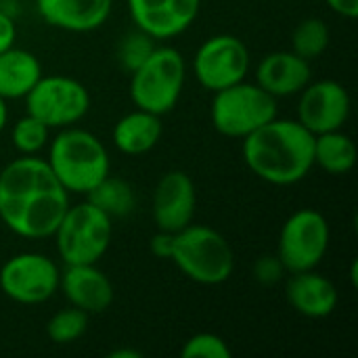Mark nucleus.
I'll list each match as a JSON object with an SVG mask.
<instances>
[{
  "mask_svg": "<svg viewBox=\"0 0 358 358\" xmlns=\"http://www.w3.org/2000/svg\"><path fill=\"white\" fill-rule=\"evenodd\" d=\"M69 208V193L46 159L23 155L0 172V220L23 239H46Z\"/></svg>",
  "mask_w": 358,
  "mask_h": 358,
  "instance_id": "obj_1",
  "label": "nucleus"
},
{
  "mask_svg": "<svg viewBox=\"0 0 358 358\" xmlns=\"http://www.w3.org/2000/svg\"><path fill=\"white\" fill-rule=\"evenodd\" d=\"M241 141L245 166L268 185H296L315 166V134L298 120L273 117Z\"/></svg>",
  "mask_w": 358,
  "mask_h": 358,
  "instance_id": "obj_2",
  "label": "nucleus"
},
{
  "mask_svg": "<svg viewBox=\"0 0 358 358\" xmlns=\"http://www.w3.org/2000/svg\"><path fill=\"white\" fill-rule=\"evenodd\" d=\"M48 166L67 193L86 195L109 174L105 145L88 130L61 128L48 149Z\"/></svg>",
  "mask_w": 358,
  "mask_h": 358,
  "instance_id": "obj_3",
  "label": "nucleus"
},
{
  "mask_svg": "<svg viewBox=\"0 0 358 358\" xmlns=\"http://www.w3.org/2000/svg\"><path fill=\"white\" fill-rule=\"evenodd\" d=\"M168 260L185 277L201 285H220L229 281L235 268V256L224 235L203 224H189L172 233Z\"/></svg>",
  "mask_w": 358,
  "mask_h": 358,
  "instance_id": "obj_4",
  "label": "nucleus"
},
{
  "mask_svg": "<svg viewBox=\"0 0 358 358\" xmlns=\"http://www.w3.org/2000/svg\"><path fill=\"white\" fill-rule=\"evenodd\" d=\"M187 65L172 46H155L143 65L132 71L130 99L136 109L164 115L172 111L185 88Z\"/></svg>",
  "mask_w": 358,
  "mask_h": 358,
  "instance_id": "obj_5",
  "label": "nucleus"
},
{
  "mask_svg": "<svg viewBox=\"0 0 358 358\" xmlns=\"http://www.w3.org/2000/svg\"><path fill=\"white\" fill-rule=\"evenodd\" d=\"M52 237L65 264H96L111 243V218L90 201L69 203Z\"/></svg>",
  "mask_w": 358,
  "mask_h": 358,
  "instance_id": "obj_6",
  "label": "nucleus"
},
{
  "mask_svg": "<svg viewBox=\"0 0 358 358\" xmlns=\"http://www.w3.org/2000/svg\"><path fill=\"white\" fill-rule=\"evenodd\" d=\"M212 124L229 138H245L273 117H277V99L258 84L237 82L214 92Z\"/></svg>",
  "mask_w": 358,
  "mask_h": 358,
  "instance_id": "obj_7",
  "label": "nucleus"
},
{
  "mask_svg": "<svg viewBox=\"0 0 358 358\" xmlns=\"http://www.w3.org/2000/svg\"><path fill=\"white\" fill-rule=\"evenodd\" d=\"M329 222L327 218L310 208L294 212L279 235V252L285 273H304L315 271L329 250Z\"/></svg>",
  "mask_w": 358,
  "mask_h": 358,
  "instance_id": "obj_8",
  "label": "nucleus"
},
{
  "mask_svg": "<svg viewBox=\"0 0 358 358\" xmlns=\"http://www.w3.org/2000/svg\"><path fill=\"white\" fill-rule=\"evenodd\" d=\"M27 113L48 128H67L90 109V92L69 76H42L25 94Z\"/></svg>",
  "mask_w": 358,
  "mask_h": 358,
  "instance_id": "obj_9",
  "label": "nucleus"
},
{
  "mask_svg": "<svg viewBox=\"0 0 358 358\" xmlns=\"http://www.w3.org/2000/svg\"><path fill=\"white\" fill-rule=\"evenodd\" d=\"M61 271L44 254L23 252L8 258L0 268V289L19 304H42L59 289Z\"/></svg>",
  "mask_w": 358,
  "mask_h": 358,
  "instance_id": "obj_10",
  "label": "nucleus"
},
{
  "mask_svg": "<svg viewBox=\"0 0 358 358\" xmlns=\"http://www.w3.org/2000/svg\"><path fill=\"white\" fill-rule=\"evenodd\" d=\"M250 71V52L243 40L231 34H218L208 38L195 52L193 73L197 82L218 92L237 82H243Z\"/></svg>",
  "mask_w": 358,
  "mask_h": 358,
  "instance_id": "obj_11",
  "label": "nucleus"
},
{
  "mask_svg": "<svg viewBox=\"0 0 358 358\" xmlns=\"http://www.w3.org/2000/svg\"><path fill=\"white\" fill-rule=\"evenodd\" d=\"M350 115V94L336 80L306 84L298 101V122L315 136L342 130Z\"/></svg>",
  "mask_w": 358,
  "mask_h": 358,
  "instance_id": "obj_12",
  "label": "nucleus"
},
{
  "mask_svg": "<svg viewBox=\"0 0 358 358\" xmlns=\"http://www.w3.org/2000/svg\"><path fill=\"white\" fill-rule=\"evenodd\" d=\"M201 0H128L136 29L153 40H170L187 31L199 15Z\"/></svg>",
  "mask_w": 358,
  "mask_h": 358,
  "instance_id": "obj_13",
  "label": "nucleus"
},
{
  "mask_svg": "<svg viewBox=\"0 0 358 358\" xmlns=\"http://www.w3.org/2000/svg\"><path fill=\"white\" fill-rule=\"evenodd\" d=\"M197 206L195 185L180 170L166 172L153 193V220L157 231L178 233L193 222Z\"/></svg>",
  "mask_w": 358,
  "mask_h": 358,
  "instance_id": "obj_14",
  "label": "nucleus"
},
{
  "mask_svg": "<svg viewBox=\"0 0 358 358\" xmlns=\"http://www.w3.org/2000/svg\"><path fill=\"white\" fill-rule=\"evenodd\" d=\"M59 287L67 302L86 315H101L113 302V285L96 264H67Z\"/></svg>",
  "mask_w": 358,
  "mask_h": 358,
  "instance_id": "obj_15",
  "label": "nucleus"
},
{
  "mask_svg": "<svg viewBox=\"0 0 358 358\" xmlns=\"http://www.w3.org/2000/svg\"><path fill=\"white\" fill-rule=\"evenodd\" d=\"M36 6L50 27L86 34L107 23L113 0H36Z\"/></svg>",
  "mask_w": 358,
  "mask_h": 358,
  "instance_id": "obj_16",
  "label": "nucleus"
},
{
  "mask_svg": "<svg viewBox=\"0 0 358 358\" xmlns=\"http://www.w3.org/2000/svg\"><path fill=\"white\" fill-rule=\"evenodd\" d=\"M313 69L306 59L294 50H277L266 55L256 69L258 86L264 88L275 99L300 94L310 82Z\"/></svg>",
  "mask_w": 358,
  "mask_h": 358,
  "instance_id": "obj_17",
  "label": "nucleus"
},
{
  "mask_svg": "<svg viewBox=\"0 0 358 358\" xmlns=\"http://www.w3.org/2000/svg\"><path fill=\"white\" fill-rule=\"evenodd\" d=\"M292 308L308 319H325L338 308L336 285L315 271L294 273L285 287Z\"/></svg>",
  "mask_w": 358,
  "mask_h": 358,
  "instance_id": "obj_18",
  "label": "nucleus"
},
{
  "mask_svg": "<svg viewBox=\"0 0 358 358\" xmlns=\"http://www.w3.org/2000/svg\"><path fill=\"white\" fill-rule=\"evenodd\" d=\"M42 78L40 59L23 48L10 46L0 52V96L6 101L25 99L34 84Z\"/></svg>",
  "mask_w": 358,
  "mask_h": 358,
  "instance_id": "obj_19",
  "label": "nucleus"
},
{
  "mask_svg": "<svg viewBox=\"0 0 358 358\" xmlns=\"http://www.w3.org/2000/svg\"><path fill=\"white\" fill-rule=\"evenodd\" d=\"M162 138V122L159 115L136 109L126 113L113 126V143L126 155H143L149 153Z\"/></svg>",
  "mask_w": 358,
  "mask_h": 358,
  "instance_id": "obj_20",
  "label": "nucleus"
},
{
  "mask_svg": "<svg viewBox=\"0 0 358 358\" xmlns=\"http://www.w3.org/2000/svg\"><path fill=\"white\" fill-rule=\"evenodd\" d=\"M357 164V145L342 130L315 136V166L329 174H348Z\"/></svg>",
  "mask_w": 358,
  "mask_h": 358,
  "instance_id": "obj_21",
  "label": "nucleus"
},
{
  "mask_svg": "<svg viewBox=\"0 0 358 358\" xmlns=\"http://www.w3.org/2000/svg\"><path fill=\"white\" fill-rule=\"evenodd\" d=\"M88 201L96 206L101 212H105L109 218H122L132 214L136 197L132 187L115 176H105L99 185H94L88 193Z\"/></svg>",
  "mask_w": 358,
  "mask_h": 358,
  "instance_id": "obj_22",
  "label": "nucleus"
},
{
  "mask_svg": "<svg viewBox=\"0 0 358 358\" xmlns=\"http://www.w3.org/2000/svg\"><path fill=\"white\" fill-rule=\"evenodd\" d=\"M329 46V27L319 17H308L298 23L292 34V50L306 61L321 57Z\"/></svg>",
  "mask_w": 358,
  "mask_h": 358,
  "instance_id": "obj_23",
  "label": "nucleus"
},
{
  "mask_svg": "<svg viewBox=\"0 0 358 358\" xmlns=\"http://www.w3.org/2000/svg\"><path fill=\"white\" fill-rule=\"evenodd\" d=\"M88 317L90 315H86L84 310H80L76 306L55 313L50 317V321L46 323L48 340L55 344H71V342L80 340L88 329Z\"/></svg>",
  "mask_w": 358,
  "mask_h": 358,
  "instance_id": "obj_24",
  "label": "nucleus"
},
{
  "mask_svg": "<svg viewBox=\"0 0 358 358\" xmlns=\"http://www.w3.org/2000/svg\"><path fill=\"white\" fill-rule=\"evenodd\" d=\"M48 132H50V128L46 124H42L38 117L27 113L25 117L17 120V124L13 126L10 141L21 155H36L38 151H42L46 147Z\"/></svg>",
  "mask_w": 358,
  "mask_h": 358,
  "instance_id": "obj_25",
  "label": "nucleus"
},
{
  "mask_svg": "<svg viewBox=\"0 0 358 358\" xmlns=\"http://www.w3.org/2000/svg\"><path fill=\"white\" fill-rule=\"evenodd\" d=\"M229 344L216 334H197L189 338L180 350L182 358H231Z\"/></svg>",
  "mask_w": 358,
  "mask_h": 358,
  "instance_id": "obj_26",
  "label": "nucleus"
},
{
  "mask_svg": "<svg viewBox=\"0 0 358 358\" xmlns=\"http://www.w3.org/2000/svg\"><path fill=\"white\" fill-rule=\"evenodd\" d=\"M153 48H155V40L151 36H147L145 31L136 29L120 44V61L132 73L138 65H143L147 61V57L153 52Z\"/></svg>",
  "mask_w": 358,
  "mask_h": 358,
  "instance_id": "obj_27",
  "label": "nucleus"
},
{
  "mask_svg": "<svg viewBox=\"0 0 358 358\" xmlns=\"http://www.w3.org/2000/svg\"><path fill=\"white\" fill-rule=\"evenodd\" d=\"M283 273H285V268H283L281 260L273 258V256H266L256 264V277L262 283H275L283 277Z\"/></svg>",
  "mask_w": 358,
  "mask_h": 358,
  "instance_id": "obj_28",
  "label": "nucleus"
},
{
  "mask_svg": "<svg viewBox=\"0 0 358 358\" xmlns=\"http://www.w3.org/2000/svg\"><path fill=\"white\" fill-rule=\"evenodd\" d=\"M15 40H17L15 21H13V17L6 10L0 8V52H4L10 46H15Z\"/></svg>",
  "mask_w": 358,
  "mask_h": 358,
  "instance_id": "obj_29",
  "label": "nucleus"
},
{
  "mask_svg": "<svg viewBox=\"0 0 358 358\" xmlns=\"http://www.w3.org/2000/svg\"><path fill=\"white\" fill-rule=\"evenodd\" d=\"M170 245H172V233L157 231V235L151 237V252H153V256H157V258L168 260V258H170Z\"/></svg>",
  "mask_w": 358,
  "mask_h": 358,
  "instance_id": "obj_30",
  "label": "nucleus"
},
{
  "mask_svg": "<svg viewBox=\"0 0 358 358\" xmlns=\"http://www.w3.org/2000/svg\"><path fill=\"white\" fill-rule=\"evenodd\" d=\"M325 2L334 13L346 19H355L358 15V0H325Z\"/></svg>",
  "mask_w": 358,
  "mask_h": 358,
  "instance_id": "obj_31",
  "label": "nucleus"
},
{
  "mask_svg": "<svg viewBox=\"0 0 358 358\" xmlns=\"http://www.w3.org/2000/svg\"><path fill=\"white\" fill-rule=\"evenodd\" d=\"M6 122H8V107H6V99H2V96H0V132L4 130Z\"/></svg>",
  "mask_w": 358,
  "mask_h": 358,
  "instance_id": "obj_32",
  "label": "nucleus"
},
{
  "mask_svg": "<svg viewBox=\"0 0 358 358\" xmlns=\"http://www.w3.org/2000/svg\"><path fill=\"white\" fill-rule=\"evenodd\" d=\"M111 358H143V355L138 350H115L109 355Z\"/></svg>",
  "mask_w": 358,
  "mask_h": 358,
  "instance_id": "obj_33",
  "label": "nucleus"
}]
</instances>
